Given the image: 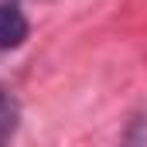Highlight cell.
Wrapping results in <instances>:
<instances>
[{"instance_id":"cell-2","label":"cell","mask_w":147,"mask_h":147,"mask_svg":"<svg viewBox=\"0 0 147 147\" xmlns=\"http://www.w3.org/2000/svg\"><path fill=\"white\" fill-rule=\"evenodd\" d=\"M17 123H21V106H17V99L0 89V144L14 137Z\"/></svg>"},{"instance_id":"cell-3","label":"cell","mask_w":147,"mask_h":147,"mask_svg":"<svg viewBox=\"0 0 147 147\" xmlns=\"http://www.w3.org/2000/svg\"><path fill=\"white\" fill-rule=\"evenodd\" d=\"M127 140H130V144H147V116L134 120V127L127 130Z\"/></svg>"},{"instance_id":"cell-1","label":"cell","mask_w":147,"mask_h":147,"mask_svg":"<svg viewBox=\"0 0 147 147\" xmlns=\"http://www.w3.org/2000/svg\"><path fill=\"white\" fill-rule=\"evenodd\" d=\"M28 31L31 28H28V17L21 14V7L10 3V0H0V51L21 48Z\"/></svg>"}]
</instances>
